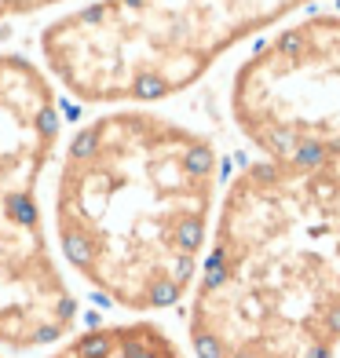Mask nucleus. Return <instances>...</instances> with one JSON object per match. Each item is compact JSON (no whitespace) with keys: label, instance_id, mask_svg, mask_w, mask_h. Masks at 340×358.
<instances>
[{"label":"nucleus","instance_id":"obj_8","mask_svg":"<svg viewBox=\"0 0 340 358\" xmlns=\"http://www.w3.org/2000/svg\"><path fill=\"white\" fill-rule=\"evenodd\" d=\"M0 358H4V355H0Z\"/></svg>","mask_w":340,"mask_h":358},{"label":"nucleus","instance_id":"obj_5","mask_svg":"<svg viewBox=\"0 0 340 358\" xmlns=\"http://www.w3.org/2000/svg\"><path fill=\"white\" fill-rule=\"evenodd\" d=\"M231 117L264 161L340 157V11L271 34L231 80Z\"/></svg>","mask_w":340,"mask_h":358},{"label":"nucleus","instance_id":"obj_4","mask_svg":"<svg viewBox=\"0 0 340 358\" xmlns=\"http://www.w3.org/2000/svg\"><path fill=\"white\" fill-rule=\"evenodd\" d=\"M59 132V95L48 73L26 55H0V348L8 351L52 348L77 318L37 198Z\"/></svg>","mask_w":340,"mask_h":358},{"label":"nucleus","instance_id":"obj_2","mask_svg":"<svg viewBox=\"0 0 340 358\" xmlns=\"http://www.w3.org/2000/svg\"><path fill=\"white\" fill-rule=\"evenodd\" d=\"M187 336L198 358L340 355V157H260L227 183Z\"/></svg>","mask_w":340,"mask_h":358},{"label":"nucleus","instance_id":"obj_6","mask_svg":"<svg viewBox=\"0 0 340 358\" xmlns=\"http://www.w3.org/2000/svg\"><path fill=\"white\" fill-rule=\"evenodd\" d=\"M48 358H187L176 336L150 318L99 322L62 336Z\"/></svg>","mask_w":340,"mask_h":358},{"label":"nucleus","instance_id":"obj_7","mask_svg":"<svg viewBox=\"0 0 340 358\" xmlns=\"http://www.w3.org/2000/svg\"><path fill=\"white\" fill-rule=\"evenodd\" d=\"M62 0H0V22L8 19H22V15H37L44 8H55Z\"/></svg>","mask_w":340,"mask_h":358},{"label":"nucleus","instance_id":"obj_1","mask_svg":"<svg viewBox=\"0 0 340 358\" xmlns=\"http://www.w3.org/2000/svg\"><path fill=\"white\" fill-rule=\"evenodd\" d=\"M220 205L208 136L121 106L77 128L55 179V234L70 271L121 311L176 307L198 282Z\"/></svg>","mask_w":340,"mask_h":358},{"label":"nucleus","instance_id":"obj_3","mask_svg":"<svg viewBox=\"0 0 340 358\" xmlns=\"http://www.w3.org/2000/svg\"><path fill=\"white\" fill-rule=\"evenodd\" d=\"M315 0H92L44 26V66L80 103H157Z\"/></svg>","mask_w":340,"mask_h":358}]
</instances>
